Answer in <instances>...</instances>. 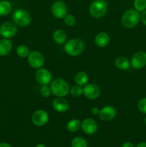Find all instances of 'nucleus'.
<instances>
[{
  "label": "nucleus",
  "mask_w": 146,
  "mask_h": 147,
  "mask_svg": "<svg viewBox=\"0 0 146 147\" xmlns=\"http://www.w3.org/2000/svg\"><path fill=\"white\" fill-rule=\"evenodd\" d=\"M13 22L19 27L28 26L31 22V17L29 13L23 9H18L14 12L12 16Z\"/></svg>",
  "instance_id": "nucleus-5"
},
{
  "label": "nucleus",
  "mask_w": 146,
  "mask_h": 147,
  "mask_svg": "<svg viewBox=\"0 0 146 147\" xmlns=\"http://www.w3.org/2000/svg\"><path fill=\"white\" fill-rule=\"evenodd\" d=\"M53 40L57 45H63L67 41V34L62 30H57L53 33Z\"/></svg>",
  "instance_id": "nucleus-18"
},
{
  "label": "nucleus",
  "mask_w": 146,
  "mask_h": 147,
  "mask_svg": "<svg viewBox=\"0 0 146 147\" xmlns=\"http://www.w3.org/2000/svg\"><path fill=\"white\" fill-rule=\"evenodd\" d=\"M81 128L83 132L88 135L94 134L97 131V124L95 121L90 118L84 119L81 123Z\"/></svg>",
  "instance_id": "nucleus-14"
},
{
  "label": "nucleus",
  "mask_w": 146,
  "mask_h": 147,
  "mask_svg": "<svg viewBox=\"0 0 146 147\" xmlns=\"http://www.w3.org/2000/svg\"><path fill=\"white\" fill-rule=\"evenodd\" d=\"M72 147H87V141L84 138L77 136L72 141Z\"/></svg>",
  "instance_id": "nucleus-24"
},
{
  "label": "nucleus",
  "mask_w": 146,
  "mask_h": 147,
  "mask_svg": "<svg viewBox=\"0 0 146 147\" xmlns=\"http://www.w3.org/2000/svg\"><path fill=\"white\" fill-rule=\"evenodd\" d=\"M89 77L87 73L84 71H80L76 73L74 76V82L77 85L80 86H84L88 82Z\"/></svg>",
  "instance_id": "nucleus-20"
},
{
  "label": "nucleus",
  "mask_w": 146,
  "mask_h": 147,
  "mask_svg": "<svg viewBox=\"0 0 146 147\" xmlns=\"http://www.w3.org/2000/svg\"><path fill=\"white\" fill-rule=\"evenodd\" d=\"M140 20H141L142 22H143L145 25H146V10L143 11L142 14L140 15Z\"/></svg>",
  "instance_id": "nucleus-30"
},
{
  "label": "nucleus",
  "mask_w": 146,
  "mask_h": 147,
  "mask_svg": "<svg viewBox=\"0 0 146 147\" xmlns=\"http://www.w3.org/2000/svg\"><path fill=\"white\" fill-rule=\"evenodd\" d=\"M49 114L46 111H36L31 116V122L36 126H43L48 122Z\"/></svg>",
  "instance_id": "nucleus-9"
},
{
  "label": "nucleus",
  "mask_w": 146,
  "mask_h": 147,
  "mask_svg": "<svg viewBox=\"0 0 146 147\" xmlns=\"http://www.w3.org/2000/svg\"><path fill=\"white\" fill-rule=\"evenodd\" d=\"M28 63L34 69L41 68L44 64V57L41 53L38 51L30 52L27 57Z\"/></svg>",
  "instance_id": "nucleus-7"
},
{
  "label": "nucleus",
  "mask_w": 146,
  "mask_h": 147,
  "mask_svg": "<svg viewBox=\"0 0 146 147\" xmlns=\"http://www.w3.org/2000/svg\"><path fill=\"white\" fill-rule=\"evenodd\" d=\"M35 79L36 81L41 86L48 85L52 81V74L48 70L41 67L36 71Z\"/></svg>",
  "instance_id": "nucleus-10"
},
{
  "label": "nucleus",
  "mask_w": 146,
  "mask_h": 147,
  "mask_svg": "<svg viewBox=\"0 0 146 147\" xmlns=\"http://www.w3.org/2000/svg\"><path fill=\"white\" fill-rule=\"evenodd\" d=\"M107 8L108 4L105 0H94L90 4L89 11L93 18L100 19L105 15Z\"/></svg>",
  "instance_id": "nucleus-3"
},
{
  "label": "nucleus",
  "mask_w": 146,
  "mask_h": 147,
  "mask_svg": "<svg viewBox=\"0 0 146 147\" xmlns=\"http://www.w3.org/2000/svg\"><path fill=\"white\" fill-rule=\"evenodd\" d=\"M51 92L57 97H64L70 92V86L67 82L62 78H56L50 84Z\"/></svg>",
  "instance_id": "nucleus-2"
},
{
  "label": "nucleus",
  "mask_w": 146,
  "mask_h": 147,
  "mask_svg": "<svg viewBox=\"0 0 146 147\" xmlns=\"http://www.w3.org/2000/svg\"><path fill=\"white\" fill-rule=\"evenodd\" d=\"M0 147H11L9 144L5 143V142H1L0 143Z\"/></svg>",
  "instance_id": "nucleus-33"
},
{
  "label": "nucleus",
  "mask_w": 146,
  "mask_h": 147,
  "mask_svg": "<svg viewBox=\"0 0 146 147\" xmlns=\"http://www.w3.org/2000/svg\"><path fill=\"white\" fill-rule=\"evenodd\" d=\"M51 93L52 92H51V89H50V87H49L47 85L42 86L41 88H40V93H41V95L43 96V97L48 98Z\"/></svg>",
  "instance_id": "nucleus-28"
},
{
  "label": "nucleus",
  "mask_w": 146,
  "mask_h": 147,
  "mask_svg": "<svg viewBox=\"0 0 146 147\" xmlns=\"http://www.w3.org/2000/svg\"><path fill=\"white\" fill-rule=\"evenodd\" d=\"M12 9L11 4L7 0H2L0 1V16L4 17L7 16L11 12Z\"/></svg>",
  "instance_id": "nucleus-21"
},
{
  "label": "nucleus",
  "mask_w": 146,
  "mask_h": 147,
  "mask_svg": "<svg viewBox=\"0 0 146 147\" xmlns=\"http://www.w3.org/2000/svg\"><path fill=\"white\" fill-rule=\"evenodd\" d=\"M100 111V109H99L98 107H93L92 109H91V113L92 114L94 115V116H97V115H99Z\"/></svg>",
  "instance_id": "nucleus-31"
},
{
  "label": "nucleus",
  "mask_w": 146,
  "mask_h": 147,
  "mask_svg": "<svg viewBox=\"0 0 146 147\" xmlns=\"http://www.w3.org/2000/svg\"><path fill=\"white\" fill-rule=\"evenodd\" d=\"M12 49V42L7 38L0 40V56L4 57L7 55Z\"/></svg>",
  "instance_id": "nucleus-16"
},
{
  "label": "nucleus",
  "mask_w": 146,
  "mask_h": 147,
  "mask_svg": "<svg viewBox=\"0 0 146 147\" xmlns=\"http://www.w3.org/2000/svg\"><path fill=\"white\" fill-rule=\"evenodd\" d=\"M84 43L82 40L78 38L71 39L64 43V50L70 56L76 57L82 53L84 50Z\"/></svg>",
  "instance_id": "nucleus-1"
},
{
  "label": "nucleus",
  "mask_w": 146,
  "mask_h": 147,
  "mask_svg": "<svg viewBox=\"0 0 146 147\" xmlns=\"http://www.w3.org/2000/svg\"><path fill=\"white\" fill-rule=\"evenodd\" d=\"M137 106H138L139 110H140L142 113L146 114V98H142L141 100H139Z\"/></svg>",
  "instance_id": "nucleus-29"
},
{
  "label": "nucleus",
  "mask_w": 146,
  "mask_h": 147,
  "mask_svg": "<svg viewBox=\"0 0 146 147\" xmlns=\"http://www.w3.org/2000/svg\"><path fill=\"white\" fill-rule=\"evenodd\" d=\"M70 91L72 96L74 97H80L83 93V88H82L81 86L78 85H75L70 89Z\"/></svg>",
  "instance_id": "nucleus-26"
},
{
  "label": "nucleus",
  "mask_w": 146,
  "mask_h": 147,
  "mask_svg": "<svg viewBox=\"0 0 146 147\" xmlns=\"http://www.w3.org/2000/svg\"><path fill=\"white\" fill-rule=\"evenodd\" d=\"M130 65L135 69H141L146 65V53L137 52L133 56Z\"/></svg>",
  "instance_id": "nucleus-12"
},
{
  "label": "nucleus",
  "mask_w": 146,
  "mask_h": 147,
  "mask_svg": "<svg viewBox=\"0 0 146 147\" xmlns=\"http://www.w3.org/2000/svg\"><path fill=\"white\" fill-rule=\"evenodd\" d=\"M135 9L137 11H143L146 10V0H135L133 3Z\"/></svg>",
  "instance_id": "nucleus-25"
},
{
  "label": "nucleus",
  "mask_w": 146,
  "mask_h": 147,
  "mask_svg": "<svg viewBox=\"0 0 146 147\" xmlns=\"http://www.w3.org/2000/svg\"><path fill=\"white\" fill-rule=\"evenodd\" d=\"M110 36L107 33L104 32H100L96 35L95 38H94V43L97 46L100 47H106L107 45L110 42Z\"/></svg>",
  "instance_id": "nucleus-17"
},
{
  "label": "nucleus",
  "mask_w": 146,
  "mask_h": 147,
  "mask_svg": "<svg viewBox=\"0 0 146 147\" xmlns=\"http://www.w3.org/2000/svg\"><path fill=\"white\" fill-rule=\"evenodd\" d=\"M52 15L57 19L64 18L67 14V7L62 1L57 0L52 4L51 7Z\"/></svg>",
  "instance_id": "nucleus-8"
},
{
  "label": "nucleus",
  "mask_w": 146,
  "mask_h": 147,
  "mask_svg": "<svg viewBox=\"0 0 146 147\" xmlns=\"http://www.w3.org/2000/svg\"><path fill=\"white\" fill-rule=\"evenodd\" d=\"M81 127V122L78 119H72L67 123V129L70 132H76Z\"/></svg>",
  "instance_id": "nucleus-22"
},
{
  "label": "nucleus",
  "mask_w": 146,
  "mask_h": 147,
  "mask_svg": "<svg viewBox=\"0 0 146 147\" xmlns=\"http://www.w3.org/2000/svg\"><path fill=\"white\" fill-rule=\"evenodd\" d=\"M140 20V14L137 10L130 9L127 10L122 17V24L126 28H133L138 24Z\"/></svg>",
  "instance_id": "nucleus-4"
},
{
  "label": "nucleus",
  "mask_w": 146,
  "mask_h": 147,
  "mask_svg": "<svg viewBox=\"0 0 146 147\" xmlns=\"http://www.w3.org/2000/svg\"><path fill=\"white\" fill-rule=\"evenodd\" d=\"M16 52L19 57H21V58H25V57H28L29 54L30 53L29 49L27 46L24 45H20L17 46V49H16Z\"/></svg>",
  "instance_id": "nucleus-23"
},
{
  "label": "nucleus",
  "mask_w": 146,
  "mask_h": 147,
  "mask_svg": "<svg viewBox=\"0 0 146 147\" xmlns=\"http://www.w3.org/2000/svg\"><path fill=\"white\" fill-rule=\"evenodd\" d=\"M68 101L63 97H57L52 101V107L59 113H64L69 109Z\"/></svg>",
  "instance_id": "nucleus-15"
},
{
  "label": "nucleus",
  "mask_w": 146,
  "mask_h": 147,
  "mask_svg": "<svg viewBox=\"0 0 146 147\" xmlns=\"http://www.w3.org/2000/svg\"><path fill=\"white\" fill-rule=\"evenodd\" d=\"M63 19H64V23L68 26H73L76 23V19L74 16L72 15V14H67Z\"/></svg>",
  "instance_id": "nucleus-27"
},
{
  "label": "nucleus",
  "mask_w": 146,
  "mask_h": 147,
  "mask_svg": "<svg viewBox=\"0 0 146 147\" xmlns=\"http://www.w3.org/2000/svg\"><path fill=\"white\" fill-rule=\"evenodd\" d=\"M136 147H146V142H141L138 144Z\"/></svg>",
  "instance_id": "nucleus-34"
},
{
  "label": "nucleus",
  "mask_w": 146,
  "mask_h": 147,
  "mask_svg": "<svg viewBox=\"0 0 146 147\" xmlns=\"http://www.w3.org/2000/svg\"><path fill=\"white\" fill-rule=\"evenodd\" d=\"M116 113H117L116 109L113 106H106L100 109L98 116L100 120L104 121H110L115 117Z\"/></svg>",
  "instance_id": "nucleus-13"
},
{
  "label": "nucleus",
  "mask_w": 146,
  "mask_h": 147,
  "mask_svg": "<svg viewBox=\"0 0 146 147\" xmlns=\"http://www.w3.org/2000/svg\"><path fill=\"white\" fill-rule=\"evenodd\" d=\"M83 94L87 98L94 100L100 96V88L95 83H87L83 88Z\"/></svg>",
  "instance_id": "nucleus-11"
},
{
  "label": "nucleus",
  "mask_w": 146,
  "mask_h": 147,
  "mask_svg": "<svg viewBox=\"0 0 146 147\" xmlns=\"http://www.w3.org/2000/svg\"><path fill=\"white\" fill-rule=\"evenodd\" d=\"M36 147H46V146H44V144H37V146H36Z\"/></svg>",
  "instance_id": "nucleus-35"
},
{
  "label": "nucleus",
  "mask_w": 146,
  "mask_h": 147,
  "mask_svg": "<svg viewBox=\"0 0 146 147\" xmlns=\"http://www.w3.org/2000/svg\"><path fill=\"white\" fill-rule=\"evenodd\" d=\"M17 33V25L14 22H5L0 26V34L4 38H11V37H14Z\"/></svg>",
  "instance_id": "nucleus-6"
},
{
  "label": "nucleus",
  "mask_w": 146,
  "mask_h": 147,
  "mask_svg": "<svg viewBox=\"0 0 146 147\" xmlns=\"http://www.w3.org/2000/svg\"><path fill=\"white\" fill-rule=\"evenodd\" d=\"M115 63V66L117 67V68L122 70H127L130 66V60L127 57H123V56H120V57H117Z\"/></svg>",
  "instance_id": "nucleus-19"
},
{
  "label": "nucleus",
  "mask_w": 146,
  "mask_h": 147,
  "mask_svg": "<svg viewBox=\"0 0 146 147\" xmlns=\"http://www.w3.org/2000/svg\"><path fill=\"white\" fill-rule=\"evenodd\" d=\"M145 125H146V117H145Z\"/></svg>",
  "instance_id": "nucleus-36"
},
{
  "label": "nucleus",
  "mask_w": 146,
  "mask_h": 147,
  "mask_svg": "<svg viewBox=\"0 0 146 147\" xmlns=\"http://www.w3.org/2000/svg\"><path fill=\"white\" fill-rule=\"evenodd\" d=\"M122 147H134V146H133V144L130 143V142H125Z\"/></svg>",
  "instance_id": "nucleus-32"
}]
</instances>
